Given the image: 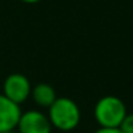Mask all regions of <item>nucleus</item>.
I'll return each instance as SVG.
<instances>
[{
  "label": "nucleus",
  "instance_id": "1",
  "mask_svg": "<svg viewBox=\"0 0 133 133\" xmlns=\"http://www.w3.org/2000/svg\"><path fill=\"white\" fill-rule=\"evenodd\" d=\"M47 110V117L53 129L60 132H72L80 123V109L70 97H57Z\"/></svg>",
  "mask_w": 133,
  "mask_h": 133
},
{
  "label": "nucleus",
  "instance_id": "2",
  "mask_svg": "<svg viewBox=\"0 0 133 133\" xmlns=\"http://www.w3.org/2000/svg\"><path fill=\"white\" fill-rule=\"evenodd\" d=\"M127 115L124 102L113 95H106L100 97L95 104L93 116L99 127L103 129H119L120 123Z\"/></svg>",
  "mask_w": 133,
  "mask_h": 133
},
{
  "label": "nucleus",
  "instance_id": "3",
  "mask_svg": "<svg viewBox=\"0 0 133 133\" xmlns=\"http://www.w3.org/2000/svg\"><path fill=\"white\" fill-rule=\"evenodd\" d=\"M30 93H32L30 80L22 73L9 75L3 83V95L19 106L30 97Z\"/></svg>",
  "mask_w": 133,
  "mask_h": 133
},
{
  "label": "nucleus",
  "instance_id": "4",
  "mask_svg": "<svg viewBox=\"0 0 133 133\" xmlns=\"http://www.w3.org/2000/svg\"><path fill=\"white\" fill-rule=\"evenodd\" d=\"M16 129L19 130L17 133H52L53 127L47 115L40 110L32 109L27 112H22Z\"/></svg>",
  "mask_w": 133,
  "mask_h": 133
},
{
  "label": "nucleus",
  "instance_id": "5",
  "mask_svg": "<svg viewBox=\"0 0 133 133\" xmlns=\"http://www.w3.org/2000/svg\"><path fill=\"white\" fill-rule=\"evenodd\" d=\"M20 115V106L9 100L3 93H0V133L13 132L17 127Z\"/></svg>",
  "mask_w": 133,
  "mask_h": 133
},
{
  "label": "nucleus",
  "instance_id": "6",
  "mask_svg": "<svg viewBox=\"0 0 133 133\" xmlns=\"http://www.w3.org/2000/svg\"><path fill=\"white\" fill-rule=\"evenodd\" d=\"M30 97L33 99L36 104L39 107H46L49 109L53 104V102L57 99L56 92L50 84L47 83H39L36 86L32 87V93H30Z\"/></svg>",
  "mask_w": 133,
  "mask_h": 133
},
{
  "label": "nucleus",
  "instance_id": "7",
  "mask_svg": "<svg viewBox=\"0 0 133 133\" xmlns=\"http://www.w3.org/2000/svg\"><path fill=\"white\" fill-rule=\"evenodd\" d=\"M119 130L122 133H133V113H127L119 126Z\"/></svg>",
  "mask_w": 133,
  "mask_h": 133
},
{
  "label": "nucleus",
  "instance_id": "8",
  "mask_svg": "<svg viewBox=\"0 0 133 133\" xmlns=\"http://www.w3.org/2000/svg\"><path fill=\"white\" fill-rule=\"evenodd\" d=\"M95 133H122L119 129H103V127H99Z\"/></svg>",
  "mask_w": 133,
  "mask_h": 133
},
{
  "label": "nucleus",
  "instance_id": "9",
  "mask_svg": "<svg viewBox=\"0 0 133 133\" xmlns=\"http://www.w3.org/2000/svg\"><path fill=\"white\" fill-rule=\"evenodd\" d=\"M22 2H24V3H37L40 0H22Z\"/></svg>",
  "mask_w": 133,
  "mask_h": 133
},
{
  "label": "nucleus",
  "instance_id": "10",
  "mask_svg": "<svg viewBox=\"0 0 133 133\" xmlns=\"http://www.w3.org/2000/svg\"><path fill=\"white\" fill-rule=\"evenodd\" d=\"M6 133H15V130H13V132H6Z\"/></svg>",
  "mask_w": 133,
  "mask_h": 133
}]
</instances>
